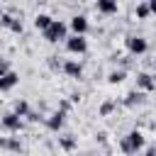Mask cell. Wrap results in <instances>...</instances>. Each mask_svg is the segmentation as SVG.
<instances>
[{
	"label": "cell",
	"instance_id": "obj_5",
	"mask_svg": "<svg viewBox=\"0 0 156 156\" xmlns=\"http://www.w3.org/2000/svg\"><path fill=\"white\" fill-rule=\"evenodd\" d=\"M61 71H63L68 78H80V76H83V66H80L78 61H73V58H66V61L61 63Z\"/></svg>",
	"mask_w": 156,
	"mask_h": 156
},
{
	"label": "cell",
	"instance_id": "obj_20",
	"mask_svg": "<svg viewBox=\"0 0 156 156\" xmlns=\"http://www.w3.org/2000/svg\"><path fill=\"white\" fill-rule=\"evenodd\" d=\"M7 29H12V32H15V34H22V29H24V27H22V22H20V20H17V17H15V20H12V24H10V27H7Z\"/></svg>",
	"mask_w": 156,
	"mask_h": 156
},
{
	"label": "cell",
	"instance_id": "obj_9",
	"mask_svg": "<svg viewBox=\"0 0 156 156\" xmlns=\"http://www.w3.org/2000/svg\"><path fill=\"white\" fill-rule=\"evenodd\" d=\"M68 27L73 29V34H85L88 32V17L85 15H76V17H71Z\"/></svg>",
	"mask_w": 156,
	"mask_h": 156
},
{
	"label": "cell",
	"instance_id": "obj_4",
	"mask_svg": "<svg viewBox=\"0 0 156 156\" xmlns=\"http://www.w3.org/2000/svg\"><path fill=\"white\" fill-rule=\"evenodd\" d=\"M0 124H2V129H7V132H20V129H22V117H20L17 112H7V115L0 119Z\"/></svg>",
	"mask_w": 156,
	"mask_h": 156
},
{
	"label": "cell",
	"instance_id": "obj_14",
	"mask_svg": "<svg viewBox=\"0 0 156 156\" xmlns=\"http://www.w3.org/2000/svg\"><path fill=\"white\" fill-rule=\"evenodd\" d=\"M115 107H117V100H105V102L100 105L98 115H100V117H107V115H112V112H115Z\"/></svg>",
	"mask_w": 156,
	"mask_h": 156
},
{
	"label": "cell",
	"instance_id": "obj_25",
	"mask_svg": "<svg viewBox=\"0 0 156 156\" xmlns=\"http://www.w3.org/2000/svg\"><path fill=\"white\" fill-rule=\"evenodd\" d=\"M146 156H156V149L151 146V149H146Z\"/></svg>",
	"mask_w": 156,
	"mask_h": 156
},
{
	"label": "cell",
	"instance_id": "obj_17",
	"mask_svg": "<svg viewBox=\"0 0 156 156\" xmlns=\"http://www.w3.org/2000/svg\"><path fill=\"white\" fill-rule=\"evenodd\" d=\"M124 76H127V73H124V68L112 71V73L107 76V83H110V85H117V83H122V80H124Z\"/></svg>",
	"mask_w": 156,
	"mask_h": 156
},
{
	"label": "cell",
	"instance_id": "obj_22",
	"mask_svg": "<svg viewBox=\"0 0 156 156\" xmlns=\"http://www.w3.org/2000/svg\"><path fill=\"white\" fill-rule=\"evenodd\" d=\"M12 20H15L12 15H2V17H0V24H2V27H10V24H12Z\"/></svg>",
	"mask_w": 156,
	"mask_h": 156
},
{
	"label": "cell",
	"instance_id": "obj_8",
	"mask_svg": "<svg viewBox=\"0 0 156 156\" xmlns=\"http://www.w3.org/2000/svg\"><path fill=\"white\" fill-rule=\"evenodd\" d=\"M63 122H66V112H63V110H56V112H51V115L46 117V127H49L51 132H58V129L63 127Z\"/></svg>",
	"mask_w": 156,
	"mask_h": 156
},
{
	"label": "cell",
	"instance_id": "obj_6",
	"mask_svg": "<svg viewBox=\"0 0 156 156\" xmlns=\"http://www.w3.org/2000/svg\"><path fill=\"white\" fill-rule=\"evenodd\" d=\"M127 49L132 51V54H144L146 49H149V44H146V39L144 37H127Z\"/></svg>",
	"mask_w": 156,
	"mask_h": 156
},
{
	"label": "cell",
	"instance_id": "obj_7",
	"mask_svg": "<svg viewBox=\"0 0 156 156\" xmlns=\"http://www.w3.org/2000/svg\"><path fill=\"white\" fill-rule=\"evenodd\" d=\"M136 88L144 90V93H151V90H156V78L151 73H139L136 76Z\"/></svg>",
	"mask_w": 156,
	"mask_h": 156
},
{
	"label": "cell",
	"instance_id": "obj_18",
	"mask_svg": "<svg viewBox=\"0 0 156 156\" xmlns=\"http://www.w3.org/2000/svg\"><path fill=\"white\" fill-rule=\"evenodd\" d=\"M12 112H17L20 117H27V115H29V102H27V100H17Z\"/></svg>",
	"mask_w": 156,
	"mask_h": 156
},
{
	"label": "cell",
	"instance_id": "obj_11",
	"mask_svg": "<svg viewBox=\"0 0 156 156\" xmlns=\"http://www.w3.org/2000/svg\"><path fill=\"white\" fill-rule=\"evenodd\" d=\"M98 12H102V15H117V0H98Z\"/></svg>",
	"mask_w": 156,
	"mask_h": 156
},
{
	"label": "cell",
	"instance_id": "obj_1",
	"mask_svg": "<svg viewBox=\"0 0 156 156\" xmlns=\"http://www.w3.org/2000/svg\"><path fill=\"white\" fill-rule=\"evenodd\" d=\"M119 149H122V154H127V156L136 154L139 149H144V134H141L139 129H132L127 136L119 139Z\"/></svg>",
	"mask_w": 156,
	"mask_h": 156
},
{
	"label": "cell",
	"instance_id": "obj_10",
	"mask_svg": "<svg viewBox=\"0 0 156 156\" xmlns=\"http://www.w3.org/2000/svg\"><path fill=\"white\" fill-rule=\"evenodd\" d=\"M17 83H20V73L10 71V73H5V76L0 78V90H2V93H5V90H12Z\"/></svg>",
	"mask_w": 156,
	"mask_h": 156
},
{
	"label": "cell",
	"instance_id": "obj_13",
	"mask_svg": "<svg viewBox=\"0 0 156 156\" xmlns=\"http://www.w3.org/2000/svg\"><path fill=\"white\" fill-rule=\"evenodd\" d=\"M51 22H54V17H51V15H44V12L34 17V27H37V29H41V32H44V29H46Z\"/></svg>",
	"mask_w": 156,
	"mask_h": 156
},
{
	"label": "cell",
	"instance_id": "obj_21",
	"mask_svg": "<svg viewBox=\"0 0 156 156\" xmlns=\"http://www.w3.org/2000/svg\"><path fill=\"white\" fill-rule=\"evenodd\" d=\"M5 73H10V61H7V58H0V78H2Z\"/></svg>",
	"mask_w": 156,
	"mask_h": 156
},
{
	"label": "cell",
	"instance_id": "obj_15",
	"mask_svg": "<svg viewBox=\"0 0 156 156\" xmlns=\"http://www.w3.org/2000/svg\"><path fill=\"white\" fill-rule=\"evenodd\" d=\"M58 146H61L63 151H73V149H76V139H73L71 134H66V136H58Z\"/></svg>",
	"mask_w": 156,
	"mask_h": 156
},
{
	"label": "cell",
	"instance_id": "obj_24",
	"mask_svg": "<svg viewBox=\"0 0 156 156\" xmlns=\"http://www.w3.org/2000/svg\"><path fill=\"white\" fill-rule=\"evenodd\" d=\"M149 7H151V12L156 15V0H149Z\"/></svg>",
	"mask_w": 156,
	"mask_h": 156
},
{
	"label": "cell",
	"instance_id": "obj_3",
	"mask_svg": "<svg viewBox=\"0 0 156 156\" xmlns=\"http://www.w3.org/2000/svg\"><path fill=\"white\" fill-rule=\"evenodd\" d=\"M66 49L71 54H85L88 51V41L83 34H73V37H66Z\"/></svg>",
	"mask_w": 156,
	"mask_h": 156
},
{
	"label": "cell",
	"instance_id": "obj_19",
	"mask_svg": "<svg viewBox=\"0 0 156 156\" xmlns=\"http://www.w3.org/2000/svg\"><path fill=\"white\" fill-rule=\"evenodd\" d=\"M0 149H10V151H20L22 144L17 139H0Z\"/></svg>",
	"mask_w": 156,
	"mask_h": 156
},
{
	"label": "cell",
	"instance_id": "obj_2",
	"mask_svg": "<svg viewBox=\"0 0 156 156\" xmlns=\"http://www.w3.org/2000/svg\"><path fill=\"white\" fill-rule=\"evenodd\" d=\"M66 32H68V27H66L61 20H54V22L44 29V39H46L49 44H56V41L66 39Z\"/></svg>",
	"mask_w": 156,
	"mask_h": 156
},
{
	"label": "cell",
	"instance_id": "obj_16",
	"mask_svg": "<svg viewBox=\"0 0 156 156\" xmlns=\"http://www.w3.org/2000/svg\"><path fill=\"white\" fill-rule=\"evenodd\" d=\"M151 15V7H149V0H141L139 5H136V17L139 20H146Z\"/></svg>",
	"mask_w": 156,
	"mask_h": 156
},
{
	"label": "cell",
	"instance_id": "obj_23",
	"mask_svg": "<svg viewBox=\"0 0 156 156\" xmlns=\"http://www.w3.org/2000/svg\"><path fill=\"white\" fill-rule=\"evenodd\" d=\"M98 141H100V144H105V141H107V134H105V132H100V134H98Z\"/></svg>",
	"mask_w": 156,
	"mask_h": 156
},
{
	"label": "cell",
	"instance_id": "obj_12",
	"mask_svg": "<svg viewBox=\"0 0 156 156\" xmlns=\"http://www.w3.org/2000/svg\"><path fill=\"white\" fill-rule=\"evenodd\" d=\"M141 102H144V90H139V88L132 90V93L124 98V105H127V107H132V105H141Z\"/></svg>",
	"mask_w": 156,
	"mask_h": 156
}]
</instances>
